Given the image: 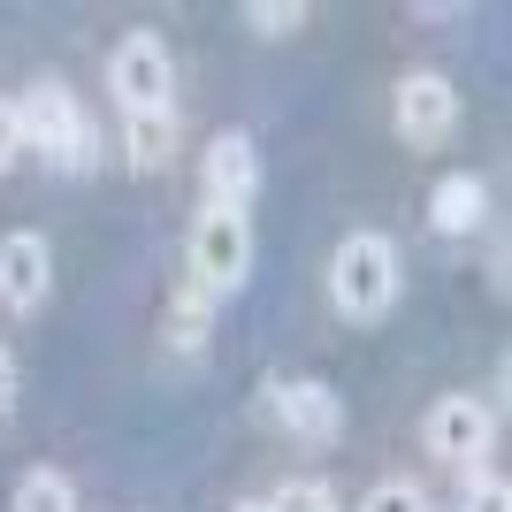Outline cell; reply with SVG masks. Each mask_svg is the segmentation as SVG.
Masks as SVG:
<instances>
[{
	"instance_id": "cell-1",
	"label": "cell",
	"mask_w": 512,
	"mask_h": 512,
	"mask_svg": "<svg viewBox=\"0 0 512 512\" xmlns=\"http://www.w3.org/2000/svg\"><path fill=\"white\" fill-rule=\"evenodd\" d=\"M329 306L344 321H383L398 306V245L383 230H352L329 253Z\"/></svg>"
},
{
	"instance_id": "cell-2",
	"label": "cell",
	"mask_w": 512,
	"mask_h": 512,
	"mask_svg": "<svg viewBox=\"0 0 512 512\" xmlns=\"http://www.w3.org/2000/svg\"><path fill=\"white\" fill-rule=\"evenodd\" d=\"M16 123H23V153H46V161L69 169V176H85L92 153H100V130L85 123V107L69 100L62 85H31L16 100Z\"/></svg>"
},
{
	"instance_id": "cell-3",
	"label": "cell",
	"mask_w": 512,
	"mask_h": 512,
	"mask_svg": "<svg viewBox=\"0 0 512 512\" xmlns=\"http://www.w3.org/2000/svg\"><path fill=\"white\" fill-rule=\"evenodd\" d=\"M245 276H253V222H245V207H207L192 222V283L207 299H230V291H245Z\"/></svg>"
},
{
	"instance_id": "cell-4",
	"label": "cell",
	"mask_w": 512,
	"mask_h": 512,
	"mask_svg": "<svg viewBox=\"0 0 512 512\" xmlns=\"http://www.w3.org/2000/svg\"><path fill=\"white\" fill-rule=\"evenodd\" d=\"M107 92H115L123 115H169L176 107V62H169V46H161V31H130L107 54Z\"/></svg>"
},
{
	"instance_id": "cell-5",
	"label": "cell",
	"mask_w": 512,
	"mask_h": 512,
	"mask_svg": "<svg viewBox=\"0 0 512 512\" xmlns=\"http://www.w3.org/2000/svg\"><path fill=\"white\" fill-rule=\"evenodd\" d=\"M428 436V459H444V467H474V459H490L497 444V413L474 398V390H451V398H436L421 421Z\"/></svg>"
},
{
	"instance_id": "cell-6",
	"label": "cell",
	"mask_w": 512,
	"mask_h": 512,
	"mask_svg": "<svg viewBox=\"0 0 512 512\" xmlns=\"http://www.w3.org/2000/svg\"><path fill=\"white\" fill-rule=\"evenodd\" d=\"M390 123H398V138H406V146H444L451 123H459V92H451V77H436V69H413V77H398Z\"/></svg>"
},
{
	"instance_id": "cell-7",
	"label": "cell",
	"mask_w": 512,
	"mask_h": 512,
	"mask_svg": "<svg viewBox=\"0 0 512 512\" xmlns=\"http://www.w3.org/2000/svg\"><path fill=\"white\" fill-rule=\"evenodd\" d=\"M268 398H276L283 436H299L314 451H329L344 436V398L329 383H314V375H283V383H268Z\"/></svg>"
},
{
	"instance_id": "cell-8",
	"label": "cell",
	"mask_w": 512,
	"mask_h": 512,
	"mask_svg": "<svg viewBox=\"0 0 512 512\" xmlns=\"http://www.w3.org/2000/svg\"><path fill=\"white\" fill-rule=\"evenodd\" d=\"M54 291V245L39 230H8L0 237V306L8 314H39Z\"/></svg>"
},
{
	"instance_id": "cell-9",
	"label": "cell",
	"mask_w": 512,
	"mask_h": 512,
	"mask_svg": "<svg viewBox=\"0 0 512 512\" xmlns=\"http://www.w3.org/2000/svg\"><path fill=\"white\" fill-rule=\"evenodd\" d=\"M199 176H207V207H253L260 192V153L245 130H222L207 146V161H199Z\"/></svg>"
},
{
	"instance_id": "cell-10",
	"label": "cell",
	"mask_w": 512,
	"mask_h": 512,
	"mask_svg": "<svg viewBox=\"0 0 512 512\" xmlns=\"http://www.w3.org/2000/svg\"><path fill=\"white\" fill-rule=\"evenodd\" d=\"M482 222H490V184L474 169H451L444 184L428 192V230L436 237H474Z\"/></svg>"
},
{
	"instance_id": "cell-11",
	"label": "cell",
	"mask_w": 512,
	"mask_h": 512,
	"mask_svg": "<svg viewBox=\"0 0 512 512\" xmlns=\"http://www.w3.org/2000/svg\"><path fill=\"white\" fill-rule=\"evenodd\" d=\"M8 512H77V482L62 467H31L8 497Z\"/></svg>"
},
{
	"instance_id": "cell-12",
	"label": "cell",
	"mask_w": 512,
	"mask_h": 512,
	"mask_svg": "<svg viewBox=\"0 0 512 512\" xmlns=\"http://www.w3.org/2000/svg\"><path fill=\"white\" fill-rule=\"evenodd\" d=\"M169 146H176V115H130V138H123L130 169H161Z\"/></svg>"
},
{
	"instance_id": "cell-13",
	"label": "cell",
	"mask_w": 512,
	"mask_h": 512,
	"mask_svg": "<svg viewBox=\"0 0 512 512\" xmlns=\"http://www.w3.org/2000/svg\"><path fill=\"white\" fill-rule=\"evenodd\" d=\"M207 321H214V299L207 291H176V306H169V344L176 352H199V344H207Z\"/></svg>"
},
{
	"instance_id": "cell-14",
	"label": "cell",
	"mask_w": 512,
	"mask_h": 512,
	"mask_svg": "<svg viewBox=\"0 0 512 512\" xmlns=\"http://www.w3.org/2000/svg\"><path fill=\"white\" fill-rule=\"evenodd\" d=\"M245 23H253L260 39H291V31H306V0H253Z\"/></svg>"
},
{
	"instance_id": "cell-15",
	"label": "cell",
	"mask_w": 512,
	"mask_h": 512,
	"mask_svg": "<svg viewBox=\"0 0 512 512\" xmlns=\"http://www.w3.org/2000/svg\"><path fill=\"white\" fill-rule=\"evenodd\" d=\"M360 512H428V490H421V482H406V474H390V482L367 490Z\"/></svg>"
},
{
	"instance_id": "cell-16",
	"label": "cell",
	"mask_w": 512,
	"mask_h": 512,
	"mask_svg": "<svg viewBox=\"0 0 512 512\" xmlns=\"http://www.w3.org/2000/svg\"><path fill=\"white\" fill-rule=\"evenodd\" d=\"M260 505H268V512H337L321 482H283V490H276V497H260Z\"/></svg>"
},
{
	"instance_id": "cell-17",
	"label": "cell",
	"mask_w": 512,
	"mask_h": 512,
	"mask_svg": "<svg viewBox=\"0 0 512 512\" xmlns=\"http://www.w3.org/2000/svg\"><path fill=\"white\" fill-rule=\"evenodd\" d=\"M459 512H512L505 474H474V482H467V505H459Z\"/></svg>"
},
{
	"instance_id": "cell-18",
	"label": "cell",
	"mask_w": 512,
	"mask_h": 512,
	"mask_svg": "<svg viewBox=\"0 0 512 512\" xmlns=\"http://www.w3.org/2000/svg\"><path fill=\"white\" fill-rule=\"evenodd\" d=\"M16 153H23V123H16V100H0V176L16 169Z\"/></svg>"
},
{
	"instance_id": "cell-19",
	"label": "cell",
	"mask_w": 512,
	"mask_h": 512,
	"mask_svg": "<svg viewBox=\"0 0 512 512\" xmlns=\"http://www.w3.org/2000/svg\"><path fill=\"white\" fill-rule=\"evenodd\" d=\"M16 406V360H8V344H0V413Z\"/></svg>"
},
{
	"instance_id": "cell-20",
	"label": "cell",
	"mask_w": 512,
	"mask_h": 512,
	"mask_svg": "<svg viewBox=\"0 0 512 512\" xmlns=\"http://www.w3.org/2000/svg\"><path fill=\"white\" fill-rule=\"evenodd\" d=\"M237 512H268V505H237Z\"/></svg>"
}]
</instances>
